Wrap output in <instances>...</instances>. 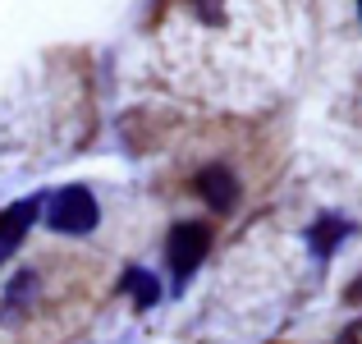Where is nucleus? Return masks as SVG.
<instances>
[{"label":"nucleus","mask_w":362,"mask_h":344,"mask_svg":"<svg viewBox=\"0 0 362 344\" xmlns=\"http://www.w3.org/2000/svg\"><path fill=\"white\" fill-rule=\"evenodd\" d=\"M358 14H362V0H358Z\"/></svg>","instance_id":"9"},{"label":"nucleus","mask_w":362,"mask_h":344,"mask_svg":"<svg viewBox=\"0 0 362 344\" xmlns=\"http://www.w3.org/2000/svg\"><path fill=\"white\" fill-rule=\"evenodd\" d=\"M344 234H349V221H339V216H321V221L308 229V243H312V253L326 262V257L344 243Z\"/></svg>","instance_id":"5"},{"label":"nucleus","mask_w":362,"mask_h":344,"mask_svg":"<svg viewBox=\"0 0 362 344\" xmlns=\"http://www.w3.org/2000/svg\"><path fill=\"white\" fill-rule=\"evenodd\" d=\"M33 285H37V275H33V271H18L14 280H9V289L0 294V317H5V321H14V317H18V312L28 308L23 299L33 294Z\"/></svg>","instance_id":"6"},{"label":"nucleus","mask_w":362,"mask_h":344,"mask_svg":"<svg viewBox=\"0 0 362 344\" xmlns=\"http://www.w3.org/2000/svg\"><path fill=\"white\" fill-rule=\"evenodd\" d=\"M124 289L138 299V308H156V299H160V285H156V275H147L142 266H133V271H124Z\"/></svg>","instance_id":"7"},{"label":"nucleus","mask_w":362,"mask_h":344,"mask_svg":"<svg viewBox=\"0 0 362 344\" xmlns=\"http://www.w3.org/2000/svg\"><path fill=\"white\" fill-rule=\"evenodd\" d=\"M349 336H362V326H354V331H349ZM358 344H362V340H358Z\"/></svg>","instance_id":"8"},{"label":"nucleus","mask_w":362,"mask_h":344,"mask_svg":"<svg viewBox=\"0 0 362 344\" xmlns=\"http://www.w3.org/2000/svg\"><path fill=\"white\" fill-rule=\"evenodd\" d=\"M42 207H46L42 197H23V202H14V207L0 212V266L18 253V243L28 239V229H33V221H37Z\"/></svg>","instance_id":"3"},{"label":"nucleus","mask_w":362,"mask_h":344,"mask_svg":"<svg viewBox=\"0 0 362 344\" xmlns=\"http://www.w3.org/2000/svg\"><path fill=\"white\" fill-rule=\"evenodd\" d=\"M206 248H211V229H206L202 221H179L175 229H170V239H165V262H170V271H175L179 285H184L188 275L202 266Z\"/></svg>","instance_id":"2"},{"label":"nucleus","mask_w":362,"mask_h":344,"mask_svg":"<svg viewBox=\"0 0 362 344\" xmlns=\"http://www.w3.org/2000/svg\"><path fill=\"white\" fill-rule=\"evenodd\" d=\"M97 221H101V207L83 184H69V188L46 197V225L55 234H92Z\"/></svg>","instance_id":"1"},{"label":"nucleus","mask_w":362,"mask_h":344,"mask_svg":"<svg viewBox=\"0 0 362 344\" xmlns=\"http://www.w3.org/2000/svg\"><path fill=\"white\" fill-rule=\"evenodd\" d=\"M193 188L202 193V202L211 207V212H234V202H239V179H234L225 166H206V170H197Z\"/></svg>","instance_id":"4"}]
</instances>
